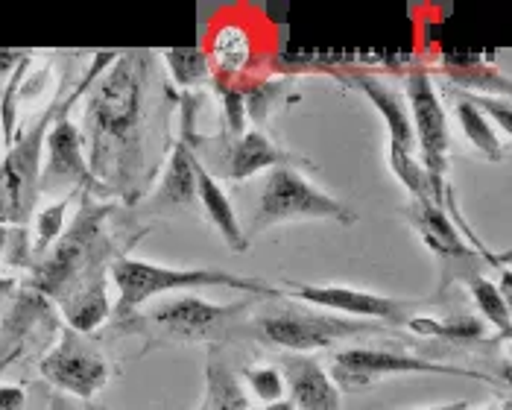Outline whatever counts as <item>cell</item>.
<instances>
[{
    "label": "cell",
    "mask_w": 512,
    "mask_h": 410,
    "mask_svg": "<svg viewBox=\"0 0 512 410\" xmlns=\"http://www.w3.org/2000/svg\"><path fill=\"white\" fill-rule=\"evenodd\" d=\"M59 308L65 314L68 328H74L79 334H88L97 326H103L112 314V305L106 296V279H94V282L71 287L59 299Z\"/></svg>",
    "instance_id": "18"
},
{
    "label": "cell",
    "mask_w": 512,
    "mask_h": 410,
    "mask_svg": "<svg viewBox=\"0 0 512 410\" xmlns=\"http://www.w3.org/2000/svg\"><path fill=\"white\" fill-rule=\"evenodd\" d=\"M246 305H214L182 293L150 314V323L173 340H220L235 320L246 317Z\"/></svg>",
    "instance_id": "11"
},
{
    "label": "cell",
    "mask_w": 512,
    "mask_h": 410,
    "mask_svg": "<svg viewBox=\"0 0 512 410\" xmlns=\"http://www.w3.org/2000/svg\"><path fill=\"white\" fill-rule=\"evenodd\" d=\"M15 290H18V282H15L12 276H3V279H0V314H3V308H6V302L12 299Z\"/></svg>",
    "instance_id": "30"
},
{
    "label": "cell",
    "mask_w": 512,
    "mask_h": 410,
    "mask_svg": "<svg viewBox=\"0 0 512 410\" xmlns=\"http://www.w3.org/2000/svg\"><path fill=\"white\" fill-rule=\"evenodd\" d=\"M454 115H457V123H460L463 135L469 138V144L483 159H489V162H501L504 159V138L495 132V123L489 121L477 106H472L463 97H457Z\"/></svg>",
    "instance_id": "21"
},
{
    "label": "cell",
    "mask_w": 512,
    "mask_h": 410,
    "mask_svg": "<svg viewBox=\"0 0 512 410\" xmlns=\"http://www.w3.org/2000/svg\"><path fill=\"white\" fill-rule=\"evenodd\" d=\"M281 378L287 387V402L296 410H337L340 408V390L331 381V375L319 367L311 355H293L284 352L278 358Z\"/></svg>",
    "instance_id": "14"
},
{
    "label": "cell",
    "mask_w": 512,
    "mask_h": 410,
    "mask_svg": "<svg viewBox=\"0 0 512 410\" xmlns=\"http://www.w3.org/2000/svg\"><path fill=\"white\" fill-rule=\"evenodd\" d=\"M281 296L287 302H302L314 305L319 311L352 317V320H378V323H395L404 326L416 314V302L410 299H393L369 290H355L343 285H302V282H284Z\"/></svg>",
    "instance_id": "10"
},
{
    "label": "cell",
    "mask_w": 512,
    "mask_h": 410,
    "mask_svg": "<svg viewBox=\"0 0 512 410\" xmlns=\"http://www.w3.org/2000/svg\"><path fill=\"white\" fill-rule=\"evenodd\" d=\"M39 323H53L50 299H44L33 287L18 285L0 314V367H6L21 352L27 334Z\"/></svg>",
    "instance_id": "15"
},
{
    "label": "cell",
    "mask_w": 512,
    "mask_h": 410,
    "mask_svg": "<svg viewBox=\"0 0 512 410\" xmlns=\"http://www.w3.org/2000/svg\"><path fill=\"white\" fill-rule=\"evenodd\" d=\"M6 246H9V226H0V258L6 252Z\"/></svg>",
    "instance_id": "33"
},
{
    "label": "cell",
    "mask_w": 512,
    "mask_h": 410,
    "mask_svg": "<svg viewBox=\"0 0 512 410\" xmlns=\"http://www.w3.org/2000/svg\"><path fill=\"white\" fill-rule=\"evenodd\" d=\"M249 53H252V47H249V39H246V33H243V27H223L220 33H217V39H214V47L208 50V62L217 68V74H223L226 80H237V74L246 68V62H249ZM220 77V80H223Z\"/></svg>",
    "instance_id": "23"
},
{
    "label": "cell",
    "mask_w": 512,
    "mask_h": 410,
    "mask_svg": "<svg viewBox=\"0 0 512 410\" xmlns=\"http://www.w3.org/2000/svg\"><path fill=\"white\" fill-rule=\"evenodd\" d=\"M115 203H97L82 191L74 223L62 232V238L41 255L30 267L27 287L39 290L44 299H62L71 287L106 279V270L118 261L112 255V238L106 232L109 217L115 214Z\"/></svg>",
    "instance_id": "2"
},
{
    "label": "cell",
    "mask_w": 512,
    "mask_h": 410,
    "mask_svg": "<svg viewBox=\"0 0 512 410\" xmlns=\"http://www.w3.org/2000/svg\"><path fill=\"white\" fill-rule=\"evenodd\" d=\"M255 328H258V337L264 343L278 346L284 352H293V355H308V352H316V349H331L334 343H340L346 337L369 334L372 323L287 302L276 311L261 314L255 320Z\"/></svg>",
    "instance_id": "7"
},
{
    "label": "cell",
    "mask_w": 512,
    "mask_h": 410,
    "mask_svg": "<svg viewBox=\"0 0 512 410\" xmlns=\"http://www.w3.org/2000/svg\"><path fill=\"white\" fill-rule=\"evenodd\" d=\"M258 410H296L290 402H284V399H278V402H273V405H264V408Z\"/></svg>",
    "instance_id": "34"
},
{
    "label": "cell",
    "mask_w": 512,
    "mask_h": 410,
    "mask_svg": "<svg viewBox=\"0 0 512 410\" xmlns=\"http://www.w3.org/2000/svg\"><path fill=\"white\" fill-rule=\"evenodd\" d=\"M404 326L425 337H442V340H463V343H477L486 337V323L472 314H454V317H422L413 314Z\"/></svg>",
    "instance_id": "22"
},
{
    "label": "cell",
    "mask_w": 512,
    "mask_h": 410,
    "mask_svg": "<svg viewBox=\"0 0 512 410\" xmlns=\"http://www.w3.org/2000/svg\"><path fill=\"white\" fill-rule=\"evenodd\" d=\"M463 285L469 287V293H472L474 305L480 308V314H483V320L489 323V326L498 328V334L507 340L510 337V328H512V314H510V299L498 290L495 282H489L483 273H477L474 267L469 270H460V273H454Z\"/></svg>",
    "instance_id": "20"
},
{
    "label": "cell",
    "mask_w": 512,
    "mask_h": 410,
    "mask_svg": "<svg viewBox=\"0 0 512 410\" xmlns=\"http://www.w3.org/2000/svg\"><path fill=\"white\" fill-rule=\"evenodd\" d=\"M27 53H15V50H0V94H3V88H6V82L9 77L15 74V68L21 65V59H24Z\"/></svg>",
    "instance_id": "29"
},
{
    "label": "cell",
    "mask_w": 512,
    "mask_h": 410,
    "mask_svg": "<svg viewBox=\"0 0 512 410\" xmlns=\"http://www.w3.org/2000/svg\"><path fill=\"white\" fill-rule=\"evenodd\" d=\"M404 103L410 112L413 135H416V150L422 153V167L431 185V200L436 205H445L448 197V150H451V129L448 115L442 109V100L436 94V85L431 80V71L413 68L407 71L404 80Z\"/></svg>",
    "instance_id": "6"
},
{
    "label": "cell",
    "mask_w": 512,
    "mask_h": 410,
    "mask_svg": "<svg viewBox=\"0 0 512 410\" xmlns=\"http://www.w3.org/2000/svg\"><path fill=\"white\" fill-rule=\"evenodd\" d=\"M483 410H512L510 399H501V402H495V405H489V408H483Z\"/></svg>",
    "instance_id": "35"
},
{
    "label": "cell",
    "mask_w": 512,
    "mask_h": 410,
    "mask_svg": "<svg viewBox=\"0 0 512 410\" xmlns=\"http://www.w3.org/2000/svg\"><path fill=\"white\" fill-rule=\"evenodd\" d=\"M472 408V402L469 399H460V402H448V405H436V408L428 410H469Z\"/></svg>",
    "instance_id": "31"
},
{
    "label": "cell",
    "mask_w": 512,
    "mask_h": 410,
    "mask_svg": "<svg viewBox=\"0 0 512 410\" xmlns=\"http://www.w3.org/2000/svg\"><path fill=\"white\" fill-rule=\"evenodd\" d=\"M65 94H68V77L39 118L15 132V141L6 150V159L0 162V226L27 229L36 214L44 138Z\"/></svg>",
    "instance_id": "4"
},
{
    "label": "cell",
    "mask_w": 512,
    "mask_h": 410,
    "mask_svg": "<svg viewBox=\"0 0 512 410\" xmlns=\"http://www.w3.org/2000/svg\"><path fill=\"white\" fill-rule=\"evenodd\" d=\"M243 378L249 384V390L261 399V405H273L278 399H284V378L276 367H246L243 369Z\"/></svg>",
    "instance_id": "26"
},
{
    "label": "cell",
    "mask_w": 512,
    "mask_h": 410,
    "mask_svg": "<svg viewBox=\"0 0 512 410\" xmlns=\"http://www.w3.org/2000/svg\"><path fill=\"white\" fill-rule=\"evenodd\" d=\"M109 276L118 287L115 311L120 320H129L141 305H147L161 293L194 290V287H229V290H243L252 296H264V299H284L281 287L270 285L264 279L235 276V273L211 270V267H161L153 261L123 258V255L109 267Z\"/></svg>",
    "instance_id": "3"
},
{
    "label": "cell",
    "mask_w": 512,
    "mask_h": 410,
    "mask_svg": "<svg viewBox=\"0 0 512 410\" xmlns=\"http://www.w3.org/2000/svg\"><path fill=\"white\" fill-rule=\"evenodd\" d=\"M50 410H74V408L68 405V399H65L62 393H56V396H53V402H50Z\"/></svg>",
    "instance_id": "32"
},
{
    "label": "cell",
    "mask_w": 512,
    "mask_h": 410,
    "mask_svg": "<svg viewBox=\"0 0 512 410\" xmlns=\"http://www.w3.org/2000/svg\"><path fill=\"white\" fill-rule=\"evenodd\" d=\"M296 220H334L343 226H355L357 211L340 203L337 197L325 194L322 188H316L296 167H273L258 197L252 232L270 229L278 223H296Z\"/></svg>",
    "instance_id": "5"
},
{
    "label": "cell",
    "mask_w": 512,
    "mask_h": 410,
    "mask_svg": "<svg viewBox=\"0 0 512 410\" xmlns=\"http://www.w3.org/2000/svg\"><path fill=\"white\" fill-rule=\"evenodd\" d=\"M457 97L469 100L472 106H477L486 118H495L504 129V138L510 135L512 115H510V100L507 97H492V94H469V91H457Z\"/></svg>",
    "instance_id": "27"
},
{
    "label": "cell",
    "mask_w": 512,
    "mask_h": 410,
    "mask_svg": "<svg viewBox=\"0 0 512 410\" xmlns=\"http://www.w3.org/2000/svg\"><path fill=\"white\" fill-rule=\"evenodd\" d=\"M223 164H226V176L232 182H243L270 167H293V164L308 162L293 156L290 150L278 147L276 141H270V135L264 129H246L240 138H232Z\"/></svg>",
    "instance_id": "16"
},
{
    "label": "cell",
    "mask_w": 512,
    "mask_h": 410,
    "mask_svg": "<svg viewBox=\"0 0 512 410\" xmlns=\"http://www.w3.org/2000/svg\"><path fill=\"white\" fill-rule=\"evenodd\" d=\"M407 226L419 235V241L428 246L434 255L439 258H454V261H472L477 258L472 244L463 241L457 223L451 220V214L445 211V205H436L434 200L422 197V200H413L401 208Z\"/></svg>",
    "instance_id": "13"
},
{
    "label": "cell",
    "mask_w": 512,
    "mask_h": 410,
    "mask_svg": "<svg viewBox=\"0 0 512 410\" xmlns=\"http://www.w3.org/2000/svg\"><path fill=\"white\" fill-rule=\"evenodd\" d=\"M164 65L170 68V77L182 88H197L211 80V62L208 53L199 47H170L164 53Z\"/></svg>",
    "instance_id": "25"
},
{
    "label": "cell",
    "mask_w": 512,
    "mask_h": 410,
    "mask_svg": "<svg viewBox=\"0 0 512 410\" xmlns=\"http://www.w3.org/2000/svg\"><path fill=\"white\" fill-rule=\"evenodd\" d=\"M194 106H191V94L182 97V115H179V138L173 141L170 159L164 167V176L153 191V197L147 200L150 214H167V211H179L185 205L197 203V153H194Z\"/></svg>",
    "instance_id": "12"
},
{
    "label": "cell",
    "mask_w": 512,
    "mask_h": 410,
    "mask_svg": "<svg viewBox=\"0 0 512 410\" xmlns=\"http://www.w3.org/2000/svg\"><path fill=\"white\" fill-rule=\"evenodd\" d=\"M27 408V390L18 384H0V410Z\"/></svg>",
    "instance_id": "28"
},
{
    "label": "cell",
    "mask_w": 512,
    "mask_h": 410,
    "mask_svg": "<svg viewBox=\"0 0 512 410\" xmlns=\"http://www.w3.org/2000/svg\"><path fill=\"white\" fill-rule=\"evenodd\" d=\"M197 410H205V402H202V405H199V408Z\"/></svg>",
    "instance_id": "36"
},
{
    "label": "cell",
    "mask_w": 512,
    "mask_h": 410,
    "mask_svg": "<svg viewBox=\"0 0 512 410\" xmlns=\"http://www.w3.org/2000/svg\"><path fill=\"white\" fill-rule=\"evenodd\" d=\"M205 410H249L246 390L237 378V372L229 367V361L220 352H208V367H205Z\"/></svg>",
    "instance_id": "19"
},
{
    "label": "cell",
    "mask_w": 512,
    "mask_h": 410,
    "mask_svg": "<svg viewBox=\"0 0 512 410\" xmlns=\"http://www.w3.org/2000/svg\"><path fill=\"white\" fill-rule=\"evenodd\" d=\"M150 77V53L126 50L88 88L82 115V144L94 179L106 194H123L129 203L138 197V173L144 159L141 109Z\"/></svg>",
    "instance_id": "1"
},
{
    "label": "cell",
    "mask_w": 512,
    "mask_h": 410,
    "mask_svg": "<svg viewBox=\"0 0 512 410\" xmlns=\"http://www.w3.org/2000/svg\"><path fill=\"white\" fill-rule=\"evenodd\" d=\"M71 200H74V194H65L62 200L44 205L41 211L33 214V226H36V232H33V244H30L33 264L39 261L41 255H47V249L62 238V232H65V217H68ZM33 264H30V267H33Z\"/></svg>",
    "instance_id": "24"
},
{
    "label": "cell",
    "mask_w": 512,
    "mask_h": 410,
    "mask_svg": "<svg viewBox=\"0 0 512 410\" xmlns=\"http://www.w3.org/2000/svg\"><path fill=\"white\" fill-rule=\"evenodd\" d=\"M197 203L205 211L208 223L220 232V238L232 252L249 249V235H243V229H240L235 205L229 203L226 191L220 188V182L208 173V167L202 162H197Z\"/></svg>",
    "instance_id": "17"
},
{
    "label": "cell",
    "mask_w": 512,
    "mask_h": 410,
    "mask_svg": "<svg viewBox=\"0 0 512 410\" xmlns=\"http://www.w3.org/2000/svg\"><path fill=\"white\" fill-rule=\"evenodd\" d=\"M41 378L53 384L62 396H77V399H94L106 384H109V361L103 352L74 328H59L56 346L41 358Z\"/></svg>",
    "instance_id": "9"
},
{
    "label": "cell",
    "mask_w": 512,
    "mask_h": 410,
    "mask_svg": "<svg viewBox=\"0 0 512 410\" xmlns=\"http://www.w3.org/2000/svg\"><path fill=\"white\" fill-rule=\"evenodd\" d=\"M390 375H460V378H477L483 384H498V378L492 375H480L474 369L454 367V364H439L416 352L349 346L331 358V381L337 384V390H349V393L366 390Z\"/></svg>",
    "instance_id": "8"
}]
</instances>
